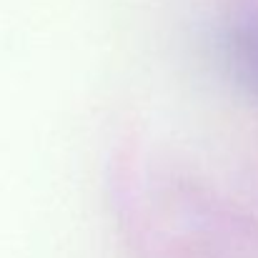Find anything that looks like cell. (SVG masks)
I'll list each match as a JSON object with an SVG mask.
<instances>
[{"label": "cell", "instance_id": "cell-1", "mask_svg": "<svg viewBox=\"0 0 258 258\" xmlns=\"http://www.w3.org/2000/svg\"><path fill=\"white\" fill-rule=\"evenodd\" d=\"M228 60L236 81L258 100V18L233 25L228 35Z\"/></svg>", "mask_w": 258, "mask_h": 258}]
</instances>
